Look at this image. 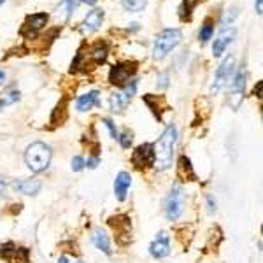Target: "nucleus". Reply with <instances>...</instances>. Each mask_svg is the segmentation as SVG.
Instances as JSON below:
<instances>
[{
	"mask_svg": "<svg viewBox=\"0 0 263 263\" xmlns=\"http://www.w3.org/2000/svg\"><path fill=\"white\" fill-rule=\"evenodd\" d=\"M176 142H178V130L176 124H168L167 130L162 134L160 140L154 144V165L158 170H167L172 167Z\"/></svg>",
	"mask_w": 263,
	"mask_h": 263,
	"instance_id": "nucleus-1",
	"label": "nucleus"
},
{
	"mask_svg": "<svg viewBox=\"0 0 263 263\" xmlns=\"http://www.w3.org/2000/svg\"><path fill=\"white\" fill-rule=\"evenodd\" d=\"M53 151L48 144L44 142H34L26 148L25 151V164L32 172H44L51 164Z\"/></svg>",
	"mask_w": 263,
	"mask_h": 263,
	"instance_id": "nucleus-2",
	"label": "nucleus"
},
{
	"mask_svg": "<svg viewBox=\"0 0 263 263\" xmlns=\"http://www.w3.org/2000/svg\"><path fill=\"white\" fill-rule=\"evenodd\" d=\"M182 40V32L179 28H165L154 40L153 58L154 60H164L176 46Z\"/></svg>",
	"mask_w": 263,
	"mask_h": 263,
	"instance_id": "nucleus-3",
	"label": "nucleus"
},
{
	"mask_svg": "<svg viewBox=\"0 0 263 263\" xmlns=\"http://www.w3.org/2000/svg\"><path fill=\"white\" fill-rule=\"evenodd\" d=\"M165 218L168 221H176L184 212V190L181 184H174L165 198Z\"/></svg>",
	"mask_w": 263,
	"mask_h": 263,
	"instance_id": "nucleus-4",
	"label": "nucleus"
},
{
	"mask_svg": "<svg viewBox=\"0 0 263 263\" xmlns=\"http://www.w3.org/2000/svg\"><path fill=\"white\" fill-rule=\"evenodd\" d=\"M137 62H121V64H114L109 70V82L114 86H124L130 82V79L136 76L137 72Z\"/></svg>",
	"mask_w": 263,
	"mask_h": 263,
	"instance_id": "nucleus-5",
	"label": "nucleus"
},
{
	"mask_svg": "<svg viewBox=\"0 0 263 263\" xmlns=\"http://www.w3.org/2000/svg\"><path fill=\"white\" fill-rule=\"evenodd\" d=\"M235 70V58L234 56H226L223 62H221V65L218 67L216 70V76H214V82L212 86H210V95H218V93L223 90V86L226 84V81L232 78V74H234Z\"/></svg>",
	"mask_w": 263,
	"mask_h": 263,
	"instance_id": "nucleus-6",
	"label": "nucleus"
},
{
	"mask_svg": "<svg viewBox=\"0 0 263 263\" xmlns=\"http://www.w3.org/2000/svg\"><path fill=\"white\" fill-rule=\"evenodd\" d=\"M132 164L136 165L137 170H146L151 165H154V146L150 142L140 144L132 153Z\"/></svg>",
	"mask_w": 263,
	"mask_h": 263,
	"instance_id": "nucleus-7",
	"label": "nucleus"
},
{
	"mask_svg": "<svg viewBox=\"0 0 263 263\" xmlns=\"http://www.w3.org/2000/svg\"><path fill=\"white\" fill-rule=\"evenodd\" d=\"M48 20H50L48 12H36V14L26 16V20H25V23H23L22 30H20V34H22L23 37H26V39H34V37H36L37 34L48 25Z\"/></svg>",
	"mask_w": 263,
	"mask_h": 263,
	"instance_id": "nucleus-8",
	"label": "nucleus"
},
{
	"mask_svg": "<svg viewBox=\"0 0 263 263\" xmlns=\"http://www.w3.org/2000/svg\"><path fill=\"white\" fill-rule=\"evenodd\" d=\"M246 67L242 65L240 68L237 70V74H235L234 78V82H232V93H230V100H228V104H230V107L234 110H237L238 107H240L242 104V98H244V90H246Z\"/></svg>",
	"mask_w": 263,
	"mask_h": 263,
	"instance_id": "nucleus-9",
	"label": "nucleus"
},
{
	"mask_svg": "<svg viewBox=\"0 0 263 263\" xmlns=\"http://www.w3.org/2000/svg\"><path fill=\"white\" fill-rule=\"evenodd\" d=\"M0 258L6 260L8 263H28L30 251L26 248H18L12 242L0 246Z\"/></svg>",
	"mask_w": 263,
	"mask_h": 263,
	"instance_id": "nucleus-10",
	"label": "nucleus"
},
{
	"mask_svg": "<svg viewBox=\"0 0 263 263\" xmlns=\"http://www.w3.org/2000/svg\"><path fill=\"white\" fill-rule=\"evenodd\" d=\"M150 252H151V256L156 260L165 258V256L170 254V240H168L167 232H160V234H158V237L151 242Z\"/></svg>",
	"mask_w": 263,
	"mask_h": 263,
	"instance_id": "nucleus-11",
	"label": "nucleus"
},
{
	"mask_svg": "<svg viewBox=\"0 0 263 263\" xmlns=\"http://www.w3.org/2000/svg\"><path fill=\"white\" fill-rule=\"evenodd\" d=\"M235 34L237 32H235V28H232V26H224V28L221 30L218 39H214V46H212L214 58H220L221 54L224 53V50H226V48L232 44V40H234Z\"/></svg>",
	"mask_w": 263,
	"mask_h": 263,
	"instance_id": "nucleus-12",
	"label": "nucleus"
},
{
	"mask_svg": "<svg viewBox=\"0 0 263 263\" xmlns=\"http://www.w3.org/2000/svg\"><path fill=\"white\" fill-rule=\"evenodd\" d=\"M104 16L106 14H104L102 9H93V11H90L81 25V32L84 34V36H92L93 32H96V30L102 26Z\"/></svg>",
	"mask_w": 263,
	"mask_h": 263,
	"instance_id": "nucleus-13",
	"label": "nucleus"
},
{
	"mask_svg": "<svg viewBox=\"0 0 263 263\" xmlns=\"http://www.w3.org/2000/svg\"><path fill=\"white\" fill-rule=\"evenodd\" d=\"M107 56H109V46L106 40H98L88 50V58L92 65H102L106 64Z\"/></svg>",
	"mask_w": 263,
	"mask_h": 263,
	"instance_id": "nucleus-14",
	"label": "nucleus"
},
{
	"mask_svg": "<svg viewBox=\"0 0 263 263\" xmlns=\"http://www.w3.org/2000/svg\"><path fill=\"white\" fill-rule=\"evenodd\" d=\"M109 224L114 228V232H116L118 242H121V237H123V235H126V237L130 238L132 223H130V218H128V216H112V218H109Z\"/></svg>",
	"mask_w": 263,
	"mask_h": 263,
	"instance_id": "nucleus-15",
	"label": "nucleus"
},
{
	"mask_svg": "<svg viewBox=\"0 0 263 263\" xmlns=\"http://www.w3.org/2000/svg\"><path fill=\"white\" fill-rule=\"evenodd\" d=\"M132 184V176L128 172H120L116 176V181H114V195L120 202H123L126 198V193H128V188Z\"/></svg>",
	"mask_w": 263,
	"mask_h": 263,
	"instance_id": "nucleus-16",
	"label": "nucleus"
},
{
	"mask_svg": "<svg viewBox=\"0 0 263 263\" xmlns=\"http://www.w3.org/2000/svg\"><path fill=\"white\" fill-rule=\"evenodd\" d=\"M12 188H14L16 192L23 193V195L34 196V195H37V193L40 192L42 182H40L39 179H23V181L12 182Z\"/></svg>",
	"mask_w": 263,
	"mask_h": 263,
	"instance_id": "nucleus-17",
	"label": "nucleus"
},
{
	"mask_svg": "<svg viewBox=\"0 0 263 263\" xmlns=\"http://www.w3.org/2000/svg\"><path fill=\"white\" fill-rule=\"evenodd\" d=\"M76 8H78V0H62L56 8V22L67 23L74 14Z\"/></svg>",
	"mask_w": 263,
	"mask_h": 263,
	"instance_id": "nucleus-18",
	"label": "nucleus"
},
{
	"mask_svg": "<svg viewBox=\"0 0 263 263\" xmlns=\"http://www.w3.org/2000/svg\"><path fill=\"white\" fill-rule=\"evenodd\" d=\"M142 100L146 102V106L151 109V112L154 114V118H156L158 121H162V112L164 110H167V106H165V100L164 96H158V95H144Z\"/></svg>",
	"mask_w": 263,
	"mask_h": 263,
	"instance_id": "nucleus-19",
	"label": "nucleus"
},
{
	"mask_svg": "<svg viewBox=\"0 0 263 263\" xmlns=\"http://www.w3.org/2000/svg\"><path fill=\"white\" fill-rule=\"evenodd\" d=\"M178 178L182 181H196V174L188 156H181L178 162Z\"/></svg>",
	"mask_w": 263,
	"mask_h": 263,
	"instance_id": "nucleus-20",
	"label": "nucleus"
},
{
	"mask_svg": "<svg viewBox=\"0 0 263 263\" xmlns=\"http://www.w3.org/2000/svg\"><path fill=\"white\" fill-rule=\"evenodd\" d=\"M130 100L132 96L128 95L126 92H120V93H112L109 98V104H110V110L112 112H123L128 106H130Z\"/></svg>",
	"mask_w": 263,
	"mask_h": 263,
	"instance_id": "nucleus-21",
	"label": "nucleus"
},
{
	"mask_svg": "<svg viewBox=\"0 0 263 263\" xmlns=\"http://www.w3.org/2000/svg\"><path fill=\"white\" fill-rule=\"evenodd\" d=\"M98 95L100 93L96 92H88L84 93V95H81L78 98V102H76V107H78V110H81V112H86V110L93 109V107L98 104Z\"/></svg>",
	"mask_w": 263,
	"mask_h": 263,
	"instance_id": "nucleus-22",
	"label": "nucleus"
},
{
	"mask_svg": "<svg viewBox=\"0 0 263 263\" xmlns=\"http://www.w3.org/2000/svg\"><path fill=\"white\" fill-rule=\"evenodd\" d=\"M92 240H93V244H95L96 249H100V251L106 252V254H110V242H109V237H107V234L102 230V228H96V230L93 232Z\"/></svg>",
	"mask_w": 263,
	"mask_h": 263,
	"instance_id": "nucleus-23",
	"label": "nucleus"
},
{
	"mask_svg": "<svg viewBox=\"0 0 263 263\" xmlns=\"http://www.w3.org/2000/svg\"><path fill=\"white\" fill-rule=\"evenodd\" d=\"M212 34H214V20L212 18H206V20H204L202 28H200L198 40L202 44H207L210 39H212Z\"/></svg>",
	"mask_w": 263,
	"mask_h": 263,
	"instance_id": "nucleus-24",
	"label": "nucleus"
},
{
	"mask_svg": "<svg viewBox=\"0 0 263 263\" xmlns=\"http://www.w3.org/2000/svg\"><path fill=\"white\" fill-rule=\"evenodd\" d=\"M196 4H198V0H182V6L179 9V16H181L182 22H190L192 20V12Z\"/></svg>",
	"mask_w": 263,
	"mask_h": 263,
	"instance_id": "nucleus-25",
	"label": "nucleus"
},
{
	"mask_svg": "<svg viewBox=\"0 0 263 263\" xmlns=\"http://www.w3.org/2000/svg\"><path fill=\"white\" fill-rule=\"evenodd\" d=\"M20 100V92L18 90H6L4 93H0V107L11 106V104L18 102Z\"/></svg>",
	"mask_w": 263,
	"mask_h": 263,
	"instance_id": "nucleus-26",
	"label": "nucleus"
},
{
	"mask_svg": "<svg viewBox=\"0 0 263 263\" xmlns=\"http://www.w3.org/2000/svg\"><path fill=\"white\" fill-rule=\"evenodd\" d=\"M121 6L130 12H140L146 9L148 0H121Z\"/></svg>",
	"mask_w": 263,
	"mask_h": 263,
	"instance_id": "nucleus-27",
	"label": "nucleus"
},
{
	"mask_svg": "<svg viewBox=\"0 0 263 263\" xmlns=\"http://www.w3.org/2000/svg\"><path fill=\"white\" fill-rule=\"evenodd\" d=\"M118 140H120V144H121V148H123V150H128V148L132 146V140H134V137H132V132L124 130L121 136H118Z\"/></svg>",
	"mask_w": 263,
	"mask_h": 263,
	"instance_id": "nucleus-28",
	"label": "nucleus"
},
{
	"mask_svg": "<svg viewBox=\"0 0 263 263\" xmlns=\"http://www.w3.org/2000/svg\"><path fill=\"white\" fill-rule=\"evenodd\" d=\"M237 14H238L237 8H230L226 12H224V16H223V25H224V26L232 25V22H234V20L237 18Z\"/></svg>",
	"mask_w": 263,
	"mask_h": 263,
	"instance_id": "nucleus-29",
	"label": "nucleus"
},
{
	"mask_svg": "<svg viewBox=\"0 0 263 263\" xmlns=\"http://www.w3.org/2000/svg\"><path fill=\"white\" fill-rule=\"evenodd\" d=\"M84 168V160L81 156H74L72 158V170L74 172H81Z\"/></svg>",
	"mask_w": 263,
	"mask_h": 263,
	"instance_id": "nucleus-30",
	"label": "nucleus"
},
{
	"mask_svg": "<svg viewBox=\"0 0 263 263\" xmlns=\"http://www.w3.org/2000/svg\"><path fill=\"white\" fill-rule=\"evenodd\" d=\"M104 124H106L107 128H109V132H110V137L112 139H118V130H116V126H114V123H112V120H109V118H104Z\"/></svg>",
	"mask_w": 263,
	"mask_h": 263,
	"instance_id": "nucleus-31",
	"label": "nucleus"
},
{
	"mask_svg": "<svg viewBox=\"0 0 263 263\" xmlns=\"http://www.w3.org/2000/svg\"><path fill=\"white\" fill-rule=\"evenodd\" d=\"M158 86H160L162 90L168 86V74H167V72H165V74H162L160 78H158Z\"/></svg>",
	"mask_w": 263,
	"mask_h": 263,
	"instance_id": "nucleus-32",
	"label": "nucleus"
},
{
	"mask_svg": "<svg viewBox=\"0 0 263 263\" xmlns=\"http://www.w3.org/2000/svg\"><path fill=\"white\" fill-rule=\"evenodd\" d=\"M84 165L88 168H95L96 165H98V156H92V158H88V162H84Z\"/></svg>",
	"mask_w": 263,
	"mask_h": 263,
	"instance_id": "nucleus-33",
	"label": "nucleus"
},
{
	"mask_svg": "<svg viewBox=\"0 0 263 263\" xmlns=\"http://www.w3.org/2000/svg\"><path fill=\"white\" fill-rule=\"evenodd\" d=\"M262 86H263V82H262V81H258V84H256V86H254V90H252V95L258 96V98H260V96H262Z\"/></svg>",
	"mask_w": 263,
	"mask_h": 263,
	"instance_id": "nucleus-34",
	"label": "nucleus"
},
{
	"mask_svg": "<svg viewBox=\"0 0 263 263\" xmlns=\"http://www.w3.org/2000/svg\"><path fill=\"white\" fill-rule=\"evenodd\" d=\"M207 202H209V212H214L216 210V202L212 200V196H207Z\"/></svg>",
	"mask_w": 263,
	"mask_h": 263,
	"instance_id": "nucleus-35",
	"label": "nucleus"
},
{
	"mask_svg": "<svg viewBox=\"0 0 263 263\" xmlns=\"http://www.w3.org/2000/svg\"><path fill=\"white\" fill-rule=\"evenodd\" d=\"M254 8H256V12L262 14V8H263V0H256L254 2Z\"/></svg>",
	"mask_w": 263,
	"mask_h": 263,
	"instance_id": "nucleus-36",
	"label": "nucleus"
},
{
	"mask_svg": "<svg viewBox=\"0 0 263 263\" xmlns=\"http://www.w3.org/2000/svg\"><path fill=\"white\" fill-rule=\"evenodd\" d=\"M4 195H6V182L0 179V198H2Z\"/></svg>",
	"mask_w": 263,
	"mask_h": 263,
	"instance_id": "nucleus-37",
	"label": "nucleus"
},
{
	"mask_svg": "<svg viewBox=\"0 0 263 263\" xmlns=\"http://www.w3.org/2000/svg\"><path fill=\"white\" fill-rule=\"evenodd\" d=\"M79 2H82V4H86V6H95L98 0H79Z\"/></svg>",
	"mask_w": 263,
	"mask_h": 263,
	"instance_id": "nucleus-38",
	"label": "nucleus"
},
{
	"mask_svg": "<svg viewBox=\"0 0 263 263\" xmlns=\"http://www.w3.org/2000/svg\"><path fill=\"white\" fill-rule=\"evenodd\" d=\"M4 81H6V72L0 68V84H4Z\"/></svg>",
	"mask_w": 263,
	"mask_h": 263,
	"instance_id": "nucleus-39",
	"label": "nucleus"
},
{
	"mask_svg": "<svg viewBox=\"0 0 263 263\" xmlns=\"http://www.w3.org/2000/svg\"><path fill=\"white\" fill-rule=\"evenodd\" d=\"M58 263H68V260H67V258H65V256H62V258H60V260H58Z\"/></svg>",
	"mask_w": 263,
	"mask_h": 263,
	"instance_id": "nucleus-40",
	"label": "nucleus"
},
{
	"mask_svg": "<svg viewBox=\"0 0 263 263\" xmlns=\"http://www.w3.org/2000/svg\"><path fill=\"white\" fill-rule=\"evenodd\" d=\"M4 2H6V0H0V6H2V4H4Z\"/></svg>",
	"mask_w": 263,
	"mask_h": 263,
	"instance_id": "nucleus-41",
	"label": "nucleus"
},
{
	"mask_svg": "<svg viewBox=\"0 0 263 263\" xmlns=\"http://www.w3.org/2000/svg\"><path fill=\"white\" fill-rule=\"evenodd\" d=\"M78 263H82V262H78Z\"/></svg>",
	"mask_w": 263,
	"mask_h": 263,
	"instance_id": "nucleus-42",
	"label": "nucleus"
}]
</instances>
